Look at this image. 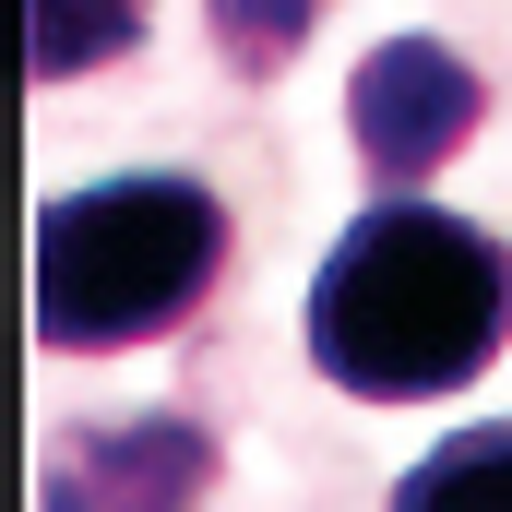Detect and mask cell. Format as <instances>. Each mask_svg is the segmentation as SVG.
<instances>
[{
    "instance_id": "4",
    "label": "cell",
    "mask_w": 512,
    "mask_h": 512,
    "mask_svg": "<svg viewBox=\"0 0 512 512\" xmlns=\"http://www.w3.org/2000/svg\"><path fill=\"white\" fill-rule=\"evenodd\" d=\"M215 477V441L191 417H120V429H72V453L48 465V512H191Z\"/></svg>"
},
{
    "instance_id": "7",
    "label": "cell",
    "mask_w": 512,
    "mask_h": 512,
    "mask_svg": "<svg viewBox=\"0 0 512 512\" xmlns=\"http://www.w3.org/2000/svg\"><path fill=\"white\" fill-rule=\"evenodd\" d=\"M310 24H322V0H215V48H227V72H286Z\"/></svg>"
},
{
    "instance_id": "6",
    "label": "cell",
    "mask_w": 512,
    "mask_h": 512,
    "mask_svg": "<svg viewBox=\"0 0 512 512\" xmlns=\"http://www.w3.org/2000/svg\"><path fill=\"white\" fill-rule=\"evenodd\" d=\"M143 12L155 0H24V24H36V84H72V72H108L131 36H143Z\"/></svg>"
},
{
    "instance_id": "1",
    "label": "cell",
    "mask_w": 512,
    "mask_h": 512,
    "mask_svg": "<svg viewBox=\"0 0 512 512\" xmlns=\"http://www.w3.org/2000/svg\"><path fill=\"white\" fill-rule=\"evenodd\" d=\"M310 370L358 405H441L512 346V239L453 203H358L298 310Z\"/></svg>"
},
{
    "instance_id": "2",
    "label": "cell",
    "mask_w": 512,
    "mask_h": 512,
    "mask_svg": "<svg viewBox=\"0 0 512 512\" xmlns=\"http://www.w3.org/2000/svg\"><path fill=\"white\" fill-rule=\"evenodd\" d=\"M227 274V203L191 167H120L36 215V346L108 358L191 322Z\"/></svg>"
},
{
    "instance_id": "3",
    "label": "cell",
    "mask_w": 512,
    "mask_h": 512,
    "mask_svg": "<svg viewBox=\"0 0 512 512\" xmlns=\"http://www.w3.org/2000/svg\"><path fill=\"white\" fill-rule=\"evenodd\" d=\"M477 120H489V84L477 60H453V36H382L346 84V143L382 179V203H417V179L453 143H477Z\"/></svg>"
},
{
    "instance_id": "5",
    "label": "cell",
    "mask_w": 512,
    "mask_h": 512,
    "mask_svg": "<svg viewBox=\"0 0 512 512\" xmlns=\"http://www.w3.org/2000/svg\"><path fill=\"white\" fill-rule=\"evenodd\" d=\"M382 512H512V417H465V429H441V441L393 477Z\"/></svg>"
}]
</instances>
